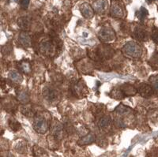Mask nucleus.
<instances>
[{"mask_svg":"<svg viewBox=\"0 0 158 157\" xmlns=\"http://www.w3.org/2000/svg\"><path fill=\"white\" fill-rule=\"evenodd\" d=\"M61 48V41L56 36H51L49 39H45L39 43L40 52L44 56L53 57L57 54L58 51Z\"/></svg>","mask_w":158,"mask_h":157,"instance_id":"nucleus-1","label":"nucleus"},{"mask_svg":"<svg viewBox=\"0 0 158 157\" xmlns=\"http://www.w3.org/2000/svg\"><path fill=\"white\" fill-rule=\"evenodd\" d=\"M122 52L125 56L138 59L142 56V47L136 42L130 41L123 47Z\"/></svg>","mask_w":158,"mask_h":157,"instance_id":"nucleus-2","label":"nucleus"},{"mask_svg":"<svg viewBox=\"0 0 158 157\" xmlns=\"http://www.w3.org/2000/svg\"><path fill=\"white\" fill-rule=\"evenodd\" d=\"M96 57L101 61L108 60L114 56L115 50L111 45L107 43H102L99 45L95 51Z\"/></svg>","mask_w":158,"mask_h":157,"instance_id":"nucleus-3","label":"nucleus"},{"mask_svg":"<svg viewBox=\"0 0 158 157\" xmlns=\"http://www.w3.org/2000/svg\"><path fill=\"white\" fill-rule=\"evenodd\" d=\"M99 39L103 43H107V42H111L115 40V32L110 25H103L101 29L98 32Z\"/></svg>","mask_w":158,"mask_h":157,"instance_id":"nucleus-4","label":"nucleus"},{"mask_svg":"<svg viewBox=\"0 0 158 157\" xmlns=\"http://www.w3.org/2000/svg\"><path fill=\"white\" fill-rule=\"evenodd\" d=\"M33 128L39 134H45L49 129V124L47 118L43 114H36L34 116Z\"/></svg>","mask_w":158,"mask_h":157,"instance_id":"nucleus-5","label":"nucleus"},{"mask_svg":"<svg viewBox=\"0 0 158 157\" xmlns=\"http://www.w3.org/2000/svg\"><path fill=\"white\" fill-rule=\"evenodd\" d=\"M72 92L78 98H82V97H86L87 94H89L88 88H87L86 85H85V83L82 79H80L73 85Z\"/></svg>","mask_w":158,"mask_h":157,"instance_id":"nucleus-6","label":"nucleus"},{"mask_svg":"<svg viewBox=\"0 0 158 157\" xmlns=\"http://www.w3.org/2000/svg\"><path fill=\"white\" fill-rule=\"evenodd\" d=\"M110 13L113 18H123L125 16V8L123 4L119 1L113 0L111 4Z\"/></svg>","mask_w":158,"mask_h":157,"instance_id":"nucleus-7","label":"nucleus"},{"mask_svg":"<svg viewBox=\"0 0 158 157\" xmlns=\"http://www.w3.org/2000/svg\"><path fill=\"white\" fill-rule=\"evenodd\" d=\"M138 92L139 94L144 98H148V97H152L154 93V90L152 86L146 84V83H141L139 84L138 88Z\"/></svg>","mask_w":158,"mask_h":157,"instance_id":"nucleus-8","label":"nucleus"},{"mask_svg":"<svg viewBox=\"0 0 158 157\" xmlns=\"http://www.w3.org/2000/svg\"><path fill=\"white\" fill-rule=\"evenodd\" d=\"M43 95L44 98L50 103L56 102L57 99H59V93L56 89L51 87L44 88L43 90Z\"/></svg>","mask_w":158,"mask_h":157,"instance_id":"nucleus-9","label":"nucleus"},{"mask_svg":"<svg viewBox=\"0 0 158 157\" xmlns=\"http://www.w3.org/2000/svg\"><path fill=\"white\" fill-rule=\"evenodd\" d=\"M94 11L98 14H104L108 8V0H97L93 5Z\"/></svg>","mask_w":158,"mask_h":157,"instance_id":"nucleus-10","label":"nucleus"},{"mask_svg":"<svg viewBox=\"0 0 158 157\" xmlns=\"http://www.w3.org/2000/svg\"><path fill=\"white\" fill-rule=\"evenodd\" d=\"M80 11H81L82 16L87 19H91L94 16V8L87 2H84L81 4L80 6Z\"/></svg>","mask_w":158,"mask_h":157,"instance_id":"nucleus-11","label":"nucleus"},{"mask_svg":"<svg viewBox=\"0 0 158 157\" xmlns=\"http://www.w3.org/2000/svg\"><path fill=\"white\" fill-rule=\"evenodd\" d=\"M51 129H52V133L53 134L55 138L59 139L62 138L63 135V126L61 125L60 122L55 120L52 122V126H51Z\"/></svg>","mask_w":158,"mask_h":157,"instance_id":"nucleus-12","label":"nucleus"},{"mask_svg":"<svg viewBox=\"0 0 158 157\" xmlns=\"http://www.w3.org/2000/svg\"><path fill=\"white\" fill-rule=\"evenodd\" d=\"M134 37L139 41H144L147 39V32L143 28L140 26H137L133 32Z\"/></svg>","mask_w":158,"mask_h":157,"instance_id":"nucleus-13","label":"nucleus"},{"mask_svg":"<svg viewBox=\"0 0 158 157\" xmlns=\"http://www.w3.org/2000/svg\"><path fill=\"white\" fill-rule=\"evenodd\" d=\"M18 40H19L20 43L25 48H29L31 45V38L27 31H22L20 32Z\"/></svg>","mask_w":158,"mask_h":157,"instance_id":"nucleus-14","label":"nucleus"},{"mask_svg":"<svg viewBox=\"0 0 158 157\" xmlns=\"http://www.w3.org/2000/svg\"><path fill=\"white\" fill-rule=\"evenodd\" d=\"M121 90L123 91V93H124L125 97H131V96H135L137 93H138V89L134 87L131 84H124L123 85L120 87Z\"/></svg>","mask_w":158,"mask_h":157,"instance_id":"nucleus-15","label":"nucleus"},{"mask_svg":"<svg viewBox=\"0 0 158 157\" xmlns=\"http://www.w3.org/2000/svg\"><path fill=\"white\" fill-rule=\"evenodd\" d=\"M18 25L22 31L29 30L31 26V21L28 17H21L18 20Z\"/></svg>","mask_w":158,"mask_h":157,"instance_id":"nucleus-16","label":"nucleus"},{"mask_svg":"<svg viewBox=\"0 0 158 157\" xmlns=\"http://www.w3.org/2000/svg\"><path fill=\"white\" fill-rule=\"evenodd\" d=\"M95 140V134H94L93 133H89L88 134H86V135L84 136L83 138H81V139L79 140L77 143H78L79 145H86L94 142Z\"/></svg>","mask_w":158,"mask_h":157,"instance_id":"nucleus-17","label":"nucleus"},{"mask_svg":"<svg viewBox=\"0 0 158 157\" xmlns=\"http://www.w3.org/2000/svg\"><path fill=\"white\" fill-rule=\"evenodd\" d=\"M18 67L22 73H25V74H29L32 71L30 63L27 60L20 61L19 63H18Z\"/></svg>","mask_w":158,"mask_h":157,"instance_id":"nucleus-18","label":"nucleus"},{"mask_svg":"<svg viewBox=\"0 0 158 157\" xmlns=\"http://www.w3.org/2000/svg\"><path fill=\"white\" fill-rule=\"evenodd\" d=\"M132 109L130 108L129 107H127V106L123 105V104H120L118 105V107L115 108V113L117 114L118 115L124 116V115H128L131 113H132Z\"/></svg>","mask_w":158,"mask_h":157,"instance_id":"nucleus-19","label":"nucleus"},{"mask_svg":"<svg viewBox=\"0 0 158 157\" xmlns=\"http://www.w3.org/2000/svg\"><path fill=\"white\" fill-rule=\"evenodd\" d=\"M21 112L26 117H32L36 115V111L31 105H24L21 107Z\"/></svg>","mask_w":158,"mask_h":157,"instance_id":"nucleus-20","label":"nucleus"},{"mask_svg":"<svg viewBox=\"0 0 158 157\" xmlns=\"http://www.w3.org/2000/svg\"><path fill=\"white\" fill-rule=\"evenodd\" d=\"M17 98L20 102L25 104L29 101V94L25 89H19L17 92Z\"/></svg>","mask_w":158,"mask_h":157,"instance_id":"nucleus-21","label":"nucleus"},{"mask_svg":"<svg viewBox=\"0 0 158 157\" xmlns=\"http://www.w3.org/2000/svg\"><path fill=\"white\" fill-rule=\"evenodd\" d=\"M9 78L10 80H11L12 81L15 83H22L23 81V77L22 75L19 73V72L16 71V70H12L9 73Z\"/></svg>","mask_w":158,"mask_h":157,"instance_id":"nucleus-22","label":"nucleus"},{"mask_svg":"<svg viewBox=\"0 0 158 157\" xmlns=\"http://www.w3.org/2000/svg\"><path fill=\"white\" fill-rule=\"evenodd\" d=\"M109 96L115 100H123L125 97V95L123 93L120 88H115L114 89L111 90Z\"/></svg>","mask_w":158,"mask_h":157,"instance_id":"nucleus-23","label":"nucleus"},{"mask_svg":"<svg viewBox=\"0 0 158 157\" xmlns=\"http://www.w3.org/2000/svg\"><path fill=\"white\" fill-rule=\"evenodd\" d=\"M111 119L108 115L102 116L98 122V126L101 129H106L111 125Z\"/></svg>","mask_w":158,"mask_h":157,"instance_id":"nucleus-24","label":"nucleus"},{"mask_svg":"<svg viewBox=\"0 0 158 157\" xmlns=\"http://www.w3.org/2000/svg\"><path fill=\"white\" fill-rule=\"evenodd\" d=\"M148 14H149V12H148L147 10L145 7H143V6H142L140 9L136 11V17L138 18V20H140L142 22L146 19V17L148 16Z\"/></svg>","mask_w":158,"mask_h":157,"instance_id":"nucleus-25","label":"nucleus"},{"mask_svg":"<svg viewBox=\"0 0 158 157\" xmlns=\"http://www.w3.org/2000/svg\"><path fill=\"white\" fill-rule=\"evenodd\" d=\"M33 153H34L35 156L36 157H48V154L45 152V150L38 146H34Z\"/></svg>","mask_w":158,"mask_h":157,"instance_id":"nucleus-26","label":"nucleus"},{"mask_svg":"<svg viewBox=\"0 0 158 157\" xmlns=\"http://www.w3.org/2000/svg\"><path fill=\"white\" fill-rule=\"evenodd\" d=\"M9 126L10 127L11 130H12L13 131H15V132L20 130L21 128H22L21 124H20L18 122H17L16 120L14 119V118H10V119L9 120Z\"/></svg>","mask_w":158,"mask_h":157,"instance_id":"nucleus-27","label":"nucleus"},{"mask_svg":"<svg viewBox=\"0 0 158 157\" xmlns=\"http://www.w3.org/2000/svg\"><path fill=\"white\" fill-rule=\"evenodd\" d=\"M15 149L19 153H25L26 152V144L24 141H19L15 145Z\"/></svg>","mask_w":158,"mask_h":157,"instance_id":"nucleus-28","label":"nucleus"},{"mask_svg":"<svg viewBox=\"0 0 158 157\" xmlns=\"http://www.w3.org/2000/svg\"><path fill=\"white\" fill-rule=\"evenodd\" d=\"M149 82H150L151 86L154 89L158 91V75H153L151 76L149 79Z\"/></svg>","mask_w":158,"mask_h":157,"instance_id":"nucleus-29","label":"nucleus"},{"mask_svg":"<svg viewBox=\"0 0 158 157\" xmlns=\"http://www.w3.org/2000/svg\"><path fill=\"white\" fill-rule=\"evenodd\" d=\"M149 64L153 67H157L158 66V52H155L153 54L152 57L149 59Z\"/></svg>","mask_w":158,"mask_h":157,"instance_id":"nucleus-30","label":"nucleus"},{"mask_svg":"<svg viewBox=\"0 0 158 157\" xmlns=\"http://www.w3.org/2000/svg\"><path fill=\"white\" fill-rule=\"evenodd\" d=\"M152 39L156 43L158 44V29H153L152 31Z\"/></svg>","mask_w":158,"mask_h":157,"instance_id":"nucleus-31","label":"nucleus"},{"mask_svg":"<svg viewBox=\"0 0 158 157\" xmlns=\"http://www.w3.org/2000/svg\"><path fill=\"white\" fill-rule=\"evenodd\" d=\"M30 0H21V6L23 9H27Z\"/></svg>","mask_w":158,"mask_h":157,"instance_id":"nucleus-32","label":"nucleus"},{"mask_svg":"<svg viewBox=\"0 0 158 157\" xmlns=\"http://www.w3.org/2000/svg\"><path fill=\"white\" fill-rule=\"evenodd\" d=\"M153 1H155V0H147V2H149V3H151V2H153Z\"/></svg>","mask_w":158,"mask_h":157,"instance_id":"nucleus-33","label":"nucleus"}]
</instances>
